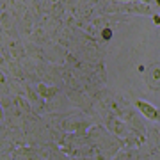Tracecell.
<instances>
[{
	"instance_id": "6da1fadb",
	"label": "cell",
	"mask_w": 160,
	"mask_h": 160,
	"mask_svg": "<svg viewBox=\"0 0 160 160\" xmlns=\"http://www.w3.org/2000/svg\"><path fill=\"white\" fill-rule=\"evenodd\" d=\"M118 11H128V12H139V14H151V9L144 4H135V2H123L121 7H114Z\"/></svg>"
},
{
	"instance_id": "7a4b0ae2",
	"label": "cell",
	"mask_w": 160,
	"mask_h": 160,
	"mask_svg": "<svg viewBox=\"0 0 160 160\" xmlns=\"http://www.w3.org/2000/svg\"><path fill=\"white\" fill-rule=\"evenodd\" d=\"M135 105H137L139 110H141L146 118H149V119H153V121H160V110L155 109L153 105H149V103L142 102V100H137Z\"/></svg>"
},
{
	"instance_id": "3957f363",
	"label": "cell",
	"mask_w": 160,
	"mask_h": 160,
	"mask_svg": "<svg viewBox=\"0 0 160 160\" xmlns=\"http://www.w3.org/2000/svg\"><path fill=\"white\" fill-rule=\"evenodd\" d=\"M118 2L123 4V2H149V0H118Z\"/></svg>"
},
{
	"instance_id": "277c9868",
	"label": "cell",
	"mask_w": 160,
	"mask_h": 160,
	"mask_svg": "<svg viewBox=\"0 0 160 160\" xmlns=\"http://www.w3.org/2000/svg\"><path fill=\"white\" fill-rule=\"evenodd\" d=\"M157 2H158V6H160V0H157Z\"/></svg>"
}]
</instances>
